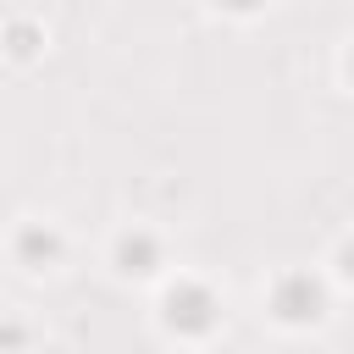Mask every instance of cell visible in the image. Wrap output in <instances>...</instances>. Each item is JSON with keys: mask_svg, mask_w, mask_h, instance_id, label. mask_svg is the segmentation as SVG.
Wrapping results in <instances>:
<instances>
[{"mask_svg": "<svg viewBox=\"0 0 354 354\" xmlns=\"http://www.w3.org/2000/svg\"><path fill=\"white\" fill-rule=\"evenodd\" d=\"M166 321H171L177 332H210V321H216V293L199 288V282H177V288L166 293Z\"/></svg>", "mask_w": 354, "mask_h": 354, "instance_id": "cell-2", "label": "cell"}, {"mask_svg": "<svg viewBox=\"0 0 354 354\" xmlns=\"http://www.w3.org/2000/svg\"><path fill=\"white\" fill-rule=\"evenodd\" d=\"M55 249H61V243H55V232H44V227H22V232H17V260H22V266H44Z\"/></svg>", "mask_w": 354, "mask_h": 354, "instance_id": "cell-4", "label": "cell"}, {"mask_svg": "<svg viewBox=\"0 0 354 354\" xmlns=\"http://www.w3.org/2000/svg\"><path fill=\"white\" fill-rule=\"evenodd\" d=\"M348 77H354V61H348Z\"/></svg>", "mask_w": 354, "mask_h": 354, "instance_id": "cell-8", "label": "cell"}, {"mask_svg": "<svg viewBox=\"0 0 354 354\" xmlns=\"http://www.w3.org/2000/svg\"><path fill=\"white\" fill-rule=\"evenodd\" d=\"M227 11H254V6H266V0H221Z\"/></svg>", "mask_w": 354, "mask_h": 354, "instance_id": "cell-6", "label": "cell"}, {"mask_svg": "<svg viewBox=\"0 0 354 354\" xmlns=\"http://www.w3.org/2000/svg\"><path fill=\"white\" fill-rule=\"evenodd\" d=\"M11 55H33V28L28 22H11Z\"/></svg>", "mask_w": 354, "mask_h": 354, "instance_id": "cell-5", "label": "cell"}, {"mask_svg": "<svg viewBox=\"0 0 354 354\" xmlns=\"http://www.w3.org/2000/svg\"><path fill=\"white\" fill-rule=\"evenodd\" d=\"M321 304H326V293H321V282H315L310 271H288V277L277 282V293H271V310H277L282 321H315Z\"/></svg>", "mask_w": 354, "mask_h": 354, "instance_id": "cell-1", "label": "cell"}, {"mask_svg": "<svg viewBox=\"0 0 354 354\" xmlns=\"http://www.w3.org/2000/svg\"><path fill=\"white\" fill-rule=\"evenodd\" d=\"M155 260H160V243H155L149 232H127V238L116 243V266H122L127 277H149Z\"/></svg>", "mask_w": 354, "mask_h": 354, "instance_id": "cell-3", "label": "cell"}, {"mask_svg": "<svg viewBox=\"0 0 354 354\" xmlns=\"http://www.w3.org/2000/svg\"><path fill=\"white\" fill-rule=\"evenodd\" d=\"M343 271H348V277H354V243H348V249H343Z\"/></svg>", "mask_w": 354, "mask_h": 354, "instance_id": "cell-7", "label": "cell"}]
</instances>
